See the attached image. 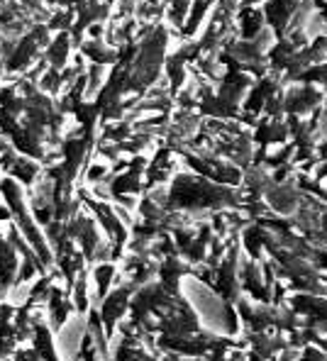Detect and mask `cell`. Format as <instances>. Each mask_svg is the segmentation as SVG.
<instances>
[{
	"mask_svg": "<svg viewBox=\"0 0 327 361\" xmlns=\"http://www.w3.org/2000/svg\"><path fill=\"white\" fill-rule=\"evenodd\" d=\"M135 290H137V286L130 281V283L118 286L115 290H110V293L103 298V305H100V317H103V325H105L108 337H113L118 320L125 315V312H128V307L132 302V293H135Z\"/></svg>",
	"mask_w": 327,
	"mask_h": 361,
	"instance_id": "cell-1",
	"label": "cell"
},
{
	"mask_svg": "<svg viewBox=\"0 0 327 361\" xmlns=\"http://www.w3.org/2000/svg\"><path fill=\"white\" fill-rule=\"evenodd\" d=\"M18 254L15 247L0 235V295L8 293V288H13L18 281Z\"/></svg>",
	"mask_w": 327,
	"mask_h": 361,
	"instance_id": "cell-2",
	"label": "cell"
},
{
	"mask_svg": "<svg viewBox=\"0 0 327 361\" xmlns=\"http://www.w3.org/2000/svg\"><path fill=\"white\" fill-rule=\"evenodd\" d=\"M113 276H115V264L113 262H103L93 269V279H96L98 286V300H103L105 295L110 293V283H113Z\"/></svg>",
	"mask_w": 327,
	"mask_h": 361,
	"instance_id": "cell-3",
	"label": "cell"
}]
</instances>
